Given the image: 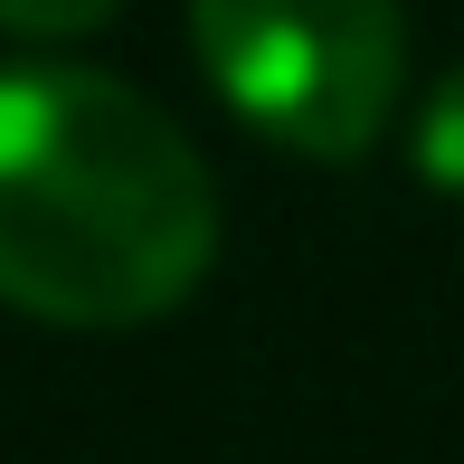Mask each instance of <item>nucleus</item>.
<instances>
[{
  "label": "nucleus",
  "instance_id": "obj_1",
  "mask_svg": "<svg viewBox=\"0 0 464 464\" xmlns=\"http://www.w3.org/2000/svg\"><path fill=\"white\" fill-rule=\"evenodd\" d=\"M218 256V180L142 86L0 67V294L76 332L189 304Z\"/></svg>",
  "mask_w": 464,
  "mask_h": 464
},
{
  "label": "nucleus",
  "instance_id": "obj_2",
  "mask_svg": "<svg viewBox=\"0 0 464 464\" xmlns=\"http://www.w3.org/2000/svg\"><path fill=\"white\" fill-rule=\"evenodd\" d=\"M189 38L227 114L313 161H361L408 76L398 0H189Z\"/></svg>",
  "mask_w": 464,
  "mask_h": 464
},
{
  "label": "nucleus",
  "instance_id": "obj_3",
  "mask_svg": "<svg viewBox=\"0 0 464 464\" xmlns=\"http://www.w3.org/2000/svg\"><path fill=\"white\" fill-rule=\"evenodd\" d=\"M417 171H427L436 189H464V67L436 76L427 114H417Z\"/></svg>",
  "mask_w": 464,
  "mask_h": 464
},
{
  "label": "nucleus",
  "instance_id": "obj_4",
  "mask_svg": "<svg viewBox=\"0 0 464 464\" xmlns=\"http://www.w3.org/2000/svg\"><path fill=\"white\" fill-rule=\"evenodd\" d=\"M123 0H0V29H19V38H76V29H95V19H114Z\"/></svg>",
  "mask_w": 464,
  "mask_h": 464
}]
</instances>
